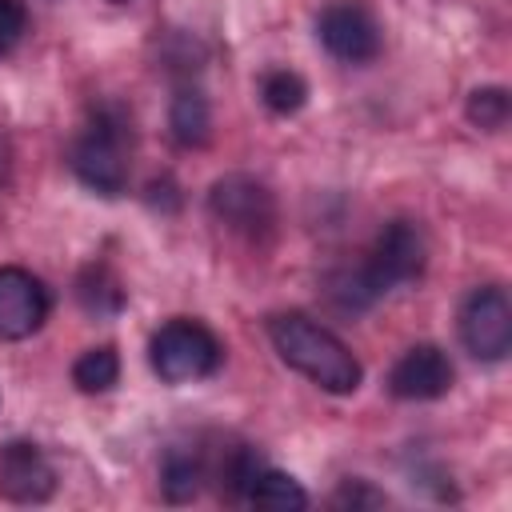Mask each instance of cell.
Returning <instances> with one entry per match:
<instances>
[{
    "label": "cell",
    "instance_id": "2e32d148",
    "mask_svg": "<svg viewBox=\"0 0 512 512\" xmlns=\"http://www.w3.org/2000/svg\"><path fill=\"white\" fill-rule=\"evenodd\" d=\"M260 100H264L276 116H292V112L304 108L308 84H304L296 72H288V68H272V72L260 80Z\"/></svg>",
    "mask_w": 512,
    "mask_h": 512
},
{
    "label": "cell",
    "instance_id": "8fae6325",
    "mask_svg": "<svg viewBox=\"0 0 512 512\" xmlns=\"http://www.w3.org/2000/svg\"><path fill=\"white\" fill-rule=\"evenodd\" d=\"M168 132L180 148H200L208 144L212 132V112H208V96L196 84H180L172 104H168Z\"/></svg>",
    "mask_w": 512,
    "mask_h": 512
},
{
    "label": "cell",
    "instance_id": "e0dca14e",
    "mask_svg": "<svg viewBox=\"0 0 512 512\" xmlns=\"http://www.w3.org/2000/svg\"><path fill=\"white\" fill-rule=\"evenodd\" d=\"M468 120L476 124V128H484V132H500L504 124H508V112H512V104H508V92L500 88V84H488V88H476L472 96H468Z\"/></svg>",
    "mask_w": 512,
    "mask_h": 512
},
{
    "label": "cell",
    "instance_id": "6da1fadb",
    "mask_svg": "<svg viewBox=\"0 0 512 512\" xmlns=\"http://www.w3.org/2000/svg\"><path fill=\"white\" fill-rule=\"evenodd\" d=\"M424 232L412 220H388L372 244V252L356 264V268H340L328 276V296L336 308L344 312H360L368 304H376L384 292H392L396 284H408L424 272Z\"/></svg>",
    "mask_w": 512,
    "mask_h": 512
},
{
    "label": "cell",
    "instance_id": "ffe728a7",
    "mask_svg": "<svg viewBox=\"0 0 512 512\" xmlns=\"http://www.w3.org/2000/svg\"><path fill=\"white\" fill-rule=\"evenodd\" d=\"M12 180V144L0 136V188Z\"/></svg>",
    "mask_w": 512,
    "mask_h": 512
},
{
    "label": "cell",
    "instance_id": "ba28073f",
    "mask_svg": "<svg viewBox=\"0 0 512 512\" xmlns=\"http://www.w3.org/2000/svg\"><path fill=\"white\" fill-rule=\"evenodd\" d=\"M48 308H52L48 288L28 268H16V264L0 268V340L32 336L44 324Z\"/></svg>",
    "mask_w": 512,
    "mask_h": 512
},
{
    "label": "cell",
    "instance_id": "9a60e30c",
    "mask_svg": "<svg viewBox=\"0 0 512 512\" xmlns=\"http://www.w3.org/2000/svg\"><path fill=\"white\" fill-rule=\"evenodd\" d=\"M248 500L256 508H308V492L288 472H276V468H260Z\"/></svg>",
    "mask_w": 512,
    "mask_h": 512
},
{
    "label": "cell",
    "instance_id": "277c9868",
    "mask_svg": "<svg viewBox=\"0 0 512 512\" xmlns=\"http://www.w3.org/2000/svg\"><path fill=\"white\" fill-rule=\"evenodd\" d=\"M148 360H152V372L164 384H188V380L212 376L224 360V348L200 320L176 316V320L160 324V332L152 336Z\"/></svg>",
    "mask_w": 512,
    "mask_h": 512
},
{
    "label": "cell",
    "instance_id": "3957f363",
    "mask_svg": "<svg viewBox=\"0 0 512 512\" xmlns=\"http://www.w3.org/2000/svg\"><path fill=\"white\" fill-rule=\"evenodd\" d=\"M128 152H132L128 112L120 104L104 100L88 112L84 128L76 132V140L68 148V164L84 188H92L100 196H116L128 184Z\"/></svg>",
    "mask_w": 512,
    "mask_h": 512
},
{
    "label": "cell",
    "instance_id": "7c38bea8",
    "mask_svg": "<svg viewBox=\"0 0 512 512\" xmlns=\"http://www.w3.org/2000/svg\"><path fill=\"white\" fill-rule=\"evenodd\" d=\"M76 300L88 316H116L124 308V288L116 280V272L108 264H88L80 276H76Z\"/></svg>",
    "mask_w": 512,
    "mask_h": 512
},
{
    "label": "cell",
    "instance_id": "44dd1931",
    "mask_svg": "<svg viewBox=\"0 0 512 512\" xmlns=\"http://www.w3.org/2000/svg\"><path fill=\"white\" fill-rule=\"evenodd\" d=\"M112 4H124V0H112Z\"/></svg>",
    "mask_w": 512,
    "mask_h": 512
},
{
    "label": "cell",
    "instance_id": "8992f818",
    "mask_svg": "<svg viewBox=\"0 0 512 512\" xmlns=\"http://www.w3.org/2000/svg\"><path fill=\"white\" fill-rule=\"evenodd\" d=\"M460 340L484 364H496L512 352V304L504 288L484 284L468 292L460 304Z\"/></svg>",
    "mask_w": 512,
    "mask_h": 512
},
{
    "label": "cell",
    "instance_id": "30bf717a",
    "mask_svg": "<svg viewBox=\"0 0 512 512\" xmlns=\"http://www.w3.org/2000/svg\"><path fill=\"white\" fill-rule=\"evenodd\" d=\"M52 492H56V472L48 456L28 440H12L0 452V496L16 504H40Z\"/></svg>",
    "mask_w": 512,
    "mask_h": 512
},
{
    "label": "cell",
    "instance_id": "7a4b0ae2",
    "mask_svg": "<svg viewBox=\"0 0 512 512\" xmlns=\"http://www.w3.org/2000/svg\"><path fill=\"white\" fill-rule=\"evenodd\" d=\"M268 336H272V348L280 352V360L288 368H296L300 376H308L312 384H320L324 392L348 396L360 388V380H364L360 360L348 352V344L336 332H328L312 316L284 312L268 324Z\"/></svg>",
    "mask_w": 512,
    "mask_h": 512
},
{
    "label": "cell",
    "instance_id": "5b68a950",
    "mask_svg": "<svg viewBox=\"0 0 512 512\" xmlns=\"http://www.w3.org/2000/svg\"><path fill=\"white\" fill-rule=\"evenodd\" d=\"M208 212L228 232L248 236V240L268 236L272 224H276V200H272V192L256 176H244V172H228V176H220L208 188Z\"/></svg>",
    "mask_w": 512,
    "mask_h": 512
},
{
    "label": "cell",
    "instance_id": "4fadbf2b",
    "mask_svg": "<svg viewBox=\"0 0 512 512\" xmlns=\"http://www.w3.org/2000/svg\"><path fill=\"white\" fill-rule=\"evenodd\" d=\"M200 480H204V464H200L196 452H180V448H172V452L164 456L160 488H164V496H168L172 504L192 500V496L200 492Z\"/></svg>",
    "mask_w": 512,
    "mask_h": 512
},
{
    "label": "cell",
    "instance_id": "9c48e42d",
    "mask_svg": "<svg viewBox=\"0 0 512 512\" xmlns=\"http://www.w3.org/2000/svg\"><path fill=\"white\" fill-rule=\"evenodd\" d=\"M452 388V364L436 344H412L388 372V392L396 400H436Z\"/></svg>",
    "mask_w": 512,
    "mask_h": 512
},
{
    "label": "cell",
    "instance_id": "5bb4252c",
    "mask_svg": "<svg viewBox=\"0 0 512 512\" xmlns=\"http://www.w3.org/2000/svg\"><path fill=\"white\" fill-rule=\"evenodd\" d=\"M120 376V356L112 344H100V348H88L76 356L72 364V384L80 392H108Z\"/></svg>",
    "mask_w": 512,
    "mask_h": 512
},
{
    "label": "cell",
    "instance_id": "ac0fdd59",
    "mask_svg": "<svg viewBox=\"0 0 512 512\" xmlns=\"http://www.w3.org/2000/svg\"><path fill=\"white\" fill-rule=\"evenodd\" d=\"M24 24H28V12L20 0H0V56L16 48V40L24 36Z\"/></svg>",
    "mask_w": 512,
    "mask_h": 512
},
{
    "label": "cell",
    "instance_id": "52a82bcc",
    "mask_svg": "<svg viewBox=\"0 0 512 512\" xmlns=\"http://www.w3.org/2000/svg\"><path fill=\"white\" fill-rule=\"evenodd\" d=\"M316 36L328 56L344 64H364L380 52V20L364 0H332L320 8Z\"/></svg>",
    "mask_w": 512,
    "mask_h": 512
},
{
    "label": "cell",
    "instance_id": "d6986e66",
    "mask_svg": "<svg viewBox=\"0 0 512 512\" xmlns=\"http://www.w3.org/2000/svg\"><path fill=\"white\" fill-rule=\"evenodd\" d=\"M332 504L336 508H380V504H388V496L376 492V488H368L364 480H344L340 492L332 496Z\"/></svg>",
    "mask_w": 512,
    "mask_h": 512
}]
</instances>
